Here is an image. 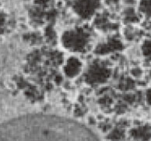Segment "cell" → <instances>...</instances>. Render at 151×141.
Instances as JSON below:
<instances>
[{"label":"cell","instance_id":"3957f363","mask_svg":"<svg viewBox=\"0 0 151 141\" xmlns=\"http://www.w3.org/2000/svg\"><path fill=\"white\" fill-rule=\"evenodd\" d=\"M82 70V63L76 57H70L64 67V73L67 77L75 78Z\"/></svg>","mask_w":151,"mask_h":141},{"label":"cell","instance_id":"6da1fadb","mask_svg":"<svg viewBox=\"0 0 151 141\" xmlns=\"http://www.w3.org/2000/svg\"><path fill=\"white\" fill-rule=\"evenodd\" d=\"M63 41L64 46L68 49L75 52L82 51L89 43L90 36L83 29H77L65 33Z\"/></svg>","mask_w":151,"mask_h":141},{"label":"cell","instance_id":"7a4b0ae2","mask_svg":"<svg viewBox=\"0 0 151 141\" xmlns=\"http://www.w3.org/2000/svg\"><path fill=\"white\" fill-rule=\"evenodd\" d=\"M99 5V0H76V11L83 17H87L93 14Z\"/></svg>","mask_w":151,"mask_h":141}]
</instances>
